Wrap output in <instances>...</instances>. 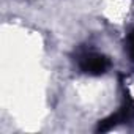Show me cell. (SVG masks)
<instances>
[{
  "instance_id": "3",
  "label": "cell",
  "mask_w": 134,
  "mask_h": 134,
  "mask_svg": "<svg viewBox=\"0 0 134 134\" xmlns=\"http://www.w3.org/2000/svg\"><path fill=\"white\" fill-rule=\"evenodd\" d=\"M117 125H120V123H118V117H117V114H112V115H109V117L99 120V123H98V126H96V132H106V131L112 129V128L117 126Z\"/></svg>"
},
{
  "instance_id": "4",
  "label": "cell",
  "mask_w": 134,
  "mask_h": 134,
  "mask_svg": "<svg viewBox=\"0 0 134 134\" xmlns=\"http://www.w3.org/2000/svg\"><path fill=\"white\" fill-rule=\"evenodd\" d=\"M125 51L128 54V58L131 62H134V29L129 30V33L125 40Z\"/></svg>"
},
{
  "instance_id": "2",
  "label": "cell",
  "mask_w": 134,
  "mask_h": 134,
  "mask_svg": "<svg viewBox=\"0 0 134 134\" xmlns=\"http://www.w3.org/2000/svg\"><path fill=\"white\" fill-rule=\"evenodd\" d=\"M118 117V123H131L134 121V99L129 96H125V101L118 112H115Z\"/></svg>"
},
{
  "instance_id": "1",
  "label": "cell",
  "mask_w": 134,
  "mask_h": 134,
  "mask_svg": "<svg viewBox=\"0 0 134 134\" xmlns=\"http://www.w3.org/2000/svg\"><path fill=\"white\" fill-rule=\"evenodd\" d=\"M79 70L88 76H103L110 68V60L107 55L95 51H82L77 54Z\"/></svg>"
}]
</instances>
